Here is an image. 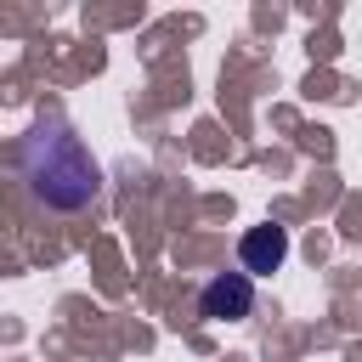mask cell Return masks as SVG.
<instances>
[{"mask_svg":"<svg viewBox=\"0 0 362 362\" xmlns=\"http://www.w3.org/2000/svg\"><path fill=\"white\" fill-rule=\"evenodd\" d=\"M17 175H23L28 198L45 204V209H57V215H74V209L96 204V192H102V164H96V153H90V147L79 141V130L62 124V119H40V124L17 141Z\"/></svg>","mask_w":362,"mask_h":362,"instance_id":"6da1fadb","label":"cell"},{"mask_svg":"<svg viewBox=\"0 0 362 362\" xmlns=\"http://www.w3.org/2000/svg\"><path fill=\"white\" fill-rule=\"evenodd\" d=\"M249 311H255V283L243 272H215L198 288V317H209V322H243Z\"/></svg>","mask_w":362,"mask_h":362,"instance_id":"7a4b0ae2","label":"cell"},{"mask_svg":"<svg viewBox=\"0 0 362 362\" xmlns=\"http://www.w3.org/2000/svg\"><path fill=\"white\" fill-rule=\"evenodd\" d=\"M238 260H243V277H249V283H255V277H266V272H277V266L288 260V232H283L277 221L249 226V232H243V243H238Z\"/></svg>","mask_w":362,"mask_h":362,"instance_id":"3957f363","label":"cell"}]
</instances>
